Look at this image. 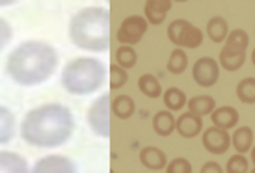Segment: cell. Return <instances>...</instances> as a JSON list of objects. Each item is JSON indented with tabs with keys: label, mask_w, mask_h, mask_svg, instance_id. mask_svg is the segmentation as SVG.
Here are the masks:
<instances>
[{
	"label": "cell",
	"mask_w": 255,
	"mask_h": 173,
	"mask_svg": "<svg viewBox=\"0 0 255 173\" xmlns=\"http://www.w3.org/2000/svg\"><path fill=\"white\" fill-rule=\"evenodd\" d=\"M138 62V54H136L134 47L128 45H121L120 49L116 51V64L123 67V69H132Z\"/></svg>",
	"instance_id": "cell-27"
},
{
	"label": "cell",
	"mask_w": 255,
	"mask_h": 173,
	"mask_svg": "<svg viewBox=\"0 0 255 173\" xmlns=\"http://www.w3.org/2000/svg\"><path fill=\"white\" fill-rule=\"evenodd\" d=\"M175 130L183 138H196L203 130V119L199 115L192 114V112H184L183 115H179L175 121Z\"/></svg>",
	"instance_id": "cell-14"
},
{
	"label": "cell",
	"mask_w": 255,
	"mask_h": 173,
	"mask_svg": "<svg viewBox=\"0 0 255 173\" xmlns=\"http://www.w3.org/2000/svg\"><path fill=\"white\" fill-rule=\"evenodd\" d=\"M110 95L103 93L88 108V125L99 138H110Z\"/></svg>",
	"instance_id": "cell-7"
},
{
	"label": "cell",
	"mask_w": 255,
	"mask_h": 173,
	"mask_svg": "<svg viewBox=\"0 0 255 173\" xmlns=\"http://www.w3.org/2000/svg\"><path fill=\"white\" fill-rule=\"evenodd\" d=\"M11 37H13V28H11V24H9L4 17H0V51H4L7 45H9Z\"/></svg>",
	"instance_id": "cell-30"
},
{
	"label": "cell",
	"mask_w": 255,
	"mask_h": 173,
	"mask_svg": "<svg viewBox=\"0 0 255 173\" xmlns=\"http://www.w3.org/2000/svg\"><path fill=\"white\" fill-rule=\"evenodd\" d=\"M17 134V119L11 110L0 104V145L9 144Z\"/></svg>",
	"instance_id": "cell-15"
},
{
	"label": "cell",
	"mask_w": 255,
	"mask_h": 173,
	"mask_svg": "<svg viewBox=\"0 0 255 173\" xmlns=\"http://www.w3.org/2000/svg\"><path fill=\"white\" fill-rule=\"evenodd\" d=\"M162 99H164V104H166V108L170 110V112H179V110H183L186 106V95H184L183 89H179V87H168L166 91L162 93Z\"/></svg>",
	"instance_id": "cell-24"
},
{
	"label": "cell",
	"mask_w": 255,
	"mask_h": 173,
	"mask_svg": "<svg viewBox=\"0 0 255 173\" xmlns=\"http://www.w3.org/2000/svg\"><path fill=\"white\" fill-rule=\"evenodd\" d=\"M138 87H140V91H142L147 99H156V97L162 95L160 82H158V79H156L155 75H151V73H145V75H142V77L138 79Z\"/></svg>",
	"instance_id": "cell-23"
},
{
	"label": "cell",
	"mask_w": 255,
	"mask_h": 173,
	"mask_svg": "<svg viewBox=\"0 0 255 173\" xmlns=\"http://www.w3.org/2000/svg\"><path fill=\"white\" fill-rule=\"evenodd\" d=\"M149 22L143 15H128L121 21L120 28H118V41L121 45H128V47H134L136 43L142 41V37L147 32Z\"/></svg>",
	"instance_id": "cell-8"
},
{
	"label": "cell",
	"mask_w": 255,
	"mask_h": 173,
	"mask_svg": "<svg viewBox=\"0 0 255 173\" xmlns=\"http://www.w3.org/2000/svg\"><path fill=\"white\" fill-rule=\"evenodd\" d=\"M73 132L75 115L60 102H45L28 110L19 125L22 142L37 149H54L67 144Z\"/></svg>",
	"instance_id": "cell-1"
},
{
	"label": "cell",
	"mask_w": 255,
	"mask_h": 173,
	"mask_svg": "<svg viewBox=\"0 0 255 173\" xmlns=\"http://www.w3.org/2000/svg\"><path fill=\"white\" fill-rule=\"evenodd\" d=\"M237 97L244 104H255V79L246 77L237 84Z\"/></svg>",
	"instance_id": "cell-26"
},
{
	"label": "cell",
	"mask_w": 255,
	"mask_h": 173,
	"mask_svg": "<svg viewBox=\"0 0 255 173\" xmlns=\"http://www.w3.org/2000/svg\"><path fill=\"white\" fill-rule=\"evenodd\" d=\"M58 51L47 41H22L6 58V73L17 86L45 84L58 69Z\"/></svg>",
	"instance_id": "cell-2"
},
{
	"label": "cell",
	"mask_w": 255,
	"mask_h": 173,
	"mask_svg": "<svg viewBox=\"0 0 255 173\" xmlns=\"http://www.w3.org/2000/svg\"><path fill=\"white\" fill-rule=\"evenodd\" d=\"M186 67H188V56H186V52L183 49H173L168 58V71L171 75H183L186 71Z\"/></svg>",
	"instance_id": "cell-25"
},
{
	"label": "cell",
	"mask_w": 255,
	"mask_h": 173,
	"mask_svg": "<svg viewBox=\"0 0 255 173\" xmlns=\"http://www.w3.org/2000/svg\"><path fill=\"white\" fill-rule=\"evenodd\" d=\"M199 173H224V170H222L218 162H205L201 166V172Z\"/></svg>",
	"instance_id": "cell-32"
},
{
	"label": "cell",
	"mask_w": 255,
	"mask_h": 173,
	"mask_svg": "<svg viewBox=\"0 0 255 173\" xmlns=\"http://www.w3.org/2000/svg\"><path fill=\"white\" fill-rule=\"evenodd\" d=\"M171 9V0H145L143 6V17L149 24H162Z\"/></svg>",
	"instance_id": "cell-13"
},
{
	"label": "cell",
	"mask_w": 255,
	"mask_h": 173,
	"mask_svg": "<svg viewBox=\"0 0 255 173\" xmlns=\"http://www.w3.org/2000/svg\"><path fill=\"white\" fill-rule=\"evenodd\" d=\"M128 82V73L127 69L120 67L118 64H112L108 67V84L110 89H120Z\"/></svg>",
	"instance_id": "cell-28"
},
{
	"label": "cell",
	"mask_w": 255,
	"mask_h": 173,
	"mask_svg": "<svg viewBox=\"0 0 255 173\" xmlns=\"http://www.w3.org/2000/svg\"><path fill=\"white\" fill-rule=\"evenodd\" d=\"M207 36H209V39H211L213 43L226 41L227 36H229V26H227L226 19L220 17V15L209 19V22H207Z\"/></svg>",
	"instance_id": "cell-20"
},
{
	"label": "cell",
	"mask_w": 255,
	"mask_h": 173,
	"mask_svg": "<svg viewBox=\"0 0 255 173\" xmlns=\"http://www.w3.org/2000/svg\"><path fill=\"white\" fill-rule=\"evenodd\" d=\"M166 173H192V164L186 159H173L166 166Z\"/></svg>",
	"instance_id": "cell-31"
},
{
	"label": "cell",
	"mask_w": 255,
	"mask_h": 173,
	"mask_svg": "<svg viewBox=\"0 0 255 173\" xmlns=\"http://www.w3.org/2000/svg\"><path fill=\"white\" fill-rule=\"evenodd\" d=\"M248 170H250L248 159L244 155H241V153H237V155H233L231 159L227 160V166H226L227 173H248Z\"/></svg>",
	"instance_id": "cell-29"
},
{
	"label": "cell",
	"mask_w": 255,
	"mask_h": 173,
	"mask_svg": "<svg viewBox=\"0 0 255 173\" xmlns=\"http://www.w3.org/2000/svg\"><path fill=\"white\" fill-rule=\"evenodd\" d=\"M203 147L213 155H224L231 147V136L229 132L218 127H209L201 136Z\"/></svg>",
	"instance_id": "cell-11"
},
{
	"label": "cell",
	"mask_w": 255,
	"mask_h": 173,
	"mask_svg": "<svg viewBox=\"0 0 255 173\" xmlns=\"http://www.w3.org/2000/svg\"><path fill=\"white\" fill-rule=\"evenodd\" d=\"M71 43L88 52H105L110 49V11L101 6L78 9L69 21Z\"/></svg>",
	"instance_id": "cell-3"
},
{
	"label": "cell",
	"mask_w": 255,
	"mask_h": 173,
	"mask_svg": "<svg viewBox=\"0 0 255 173\" xmlns=\"http://www.w3.org/2000/svg\"><path fill=\"white\" fill-rule=\"evenodd\" d=\"M192 79L201 87L214 86L220 79V64L211 56H201L192 67Z\"/></svg>",
	"instance_id": "cell-9"
},
{
	"label": "cell",
	"mask_w": 255,
	"mask_h": 173,
	"mask_svg": "<svg viewBox=\"0 0 255 173\" xmlns=\"http://www.w3.org/2000/svg\"><path fill=\"white\" fill-rule=\"evenodd\" d=\"M110 110H112V114L116 117H120V119H128V117H132L136 110V104H134V99L130 97V95H118L116 99L110 101Z\"/></svg>",
	"instance_id": "cell-19"
},
{
	"label": "cell",
	"mask_w": 255,
	"mask_h": 173,
	"mask_svg": "<svg viewBox=\"0 0 255 173\" xmlns=\"http://www.w3.org/2000/svg\"><path fill=\"white\" fill-rule=\"evenodd\" d=\"M19 0H0V7H7V6H13L17 4Z\"/></svg>",
	"instance_id": "cell-33"
},
{
	"label": "cell",
	"mask_w": 255,
	"mask_h": 173,
	"mask_svg": "<svg viewBox=\"0 0 255 173\" xmlns=\"http://www.w3.org/2000/svg\"><path fill=\"white\" fill-rule=\"evenodd\" d=\"M252 173H255V168H254V170H252Z\"/></svg>",
	"instance_id": "cell-37"
},
{
	"label": "cell",
	"mask_w": 255,
	"mask_h": 173,
	"mask_svg": "<svg viewBox=\"0 0 255 173\" xmlns=\"http://www.w3.org/2000/svg\"><path fill=\"white\" fill-rule=\"evenodd\" d=\"M252 144H254V130L250 127H239L231 136V145L241 155L252 151Z\"/></svg>",
	"instance_id": "cell-21"
},
{
	"label": "cell",
	"mask_w": 255,
	"mask_h": 173,
	"mask_svg": "<svg viewBox=\"0 0 255 173\" xmlns=\"http://www.w3.org/2000/svg\"><path fill=\"white\" fill-rule=\"evenodd\" d=\"M188 104V112L203 117L207 114H213L214 108H216V101L209 95H198V97H192L190 101L186 102Z\"/></svg>",
	"instance_id": "cell-22"
},
{
	"label": "cell",
	"mask_w": 255,
	"mask_h": 173,
	"mask_svg": "<svg viewBox=\"0 0 255 173\" xmlns=\"http://www.w3.org/2000/svg\"><path fill=\"white\" fill-rule=\"evenodd\" d=\"M140 162L147 170H153V172H158V170H164L168 166V159H166V153L158 147H153V145H147L140 151Z\"/></svg>",
	"instance_id": "cell-16"
},
{
	"label": "cell",
	"mask_w": 255,
	"mask_h": 173,
	"mask_svg": "<svg viewBox=\"0 0 255 173\" xmlns=\"http://www.w3.org/2000/svg\"><path fill=\"white\" fill-rule=\"evenodd\" d=\"M171 2H188V0H171Z\"/></svg>",
	"instance_id": "cell-36"
},
{
	"label": "cell",
	"mask_w": 255,
	"mask_h": 173,
	"mask_svg": "<svg viewBox=\"0 0 255 173\" xmlns=\"http://www.w3.org/2000/svg\"><path fill=\"white\" fill-rule=\"evenodd\" d=\"M252 64L255 65V49H254V51H252Z\"/></svg>",
	"instance_id": "cell-35"
},
{
	"label": "cell",
	"mask_w": 255,
	"mask_h": 173,
	"mask_svg": "<svg viewBox=\"0 0 255 173\" xmlns=\"http://www.w3.org/2000/svg\"><path fill=\"white\" fill-rule=\"evenodd\" d=\"M252 164L255 166V147H252Z\"/></svg>",
	"instance_id": "cell-34"
},
{
	"label": "cell",
	"mask_w": 255,
	"mask_h": 173,
	"mask_svg": "<svg viewBox=\"0 0 255 173\" xmlns=\"http://www.w3.org/2000/svg\"><path fill=\"white\" fill-rule=\"evenodd\" d=\"M211 119H213L214 127L224 130H229L237 127L239 123V112L233 108V106H220V108H214V112L211 114Z\"/></svg>",
	"instance_id": "cell-17"
},
{
	"label": "cell",
	"mask_w": 255,
	"mask_h": 173,
	"mask_svg": "<svg viewBox=\"0 0 255 173\" xmlns=\"http://www.w3.org/2000/svg\"><path fill=\"white\" fill-rule=\"evenodd\" d=\"M107 79V67L97 58H75L62 69L60 82L69 95H92L99 91Z\"/></svg>",
	"instance_id": "cell-4"
},
{
	"label": "cell",
	"mask_w": 255,
	"mask_h": 173,
	"mask_svg": "<svg viewBox=\"0 0 255 173\" xmlns=\"http://www.w3.org/2000/svg\"><path fill=\"white\" fill-rule=\"evenodd\" d=\"M168 39L177 49H198L203 43V32L186 19H175L168 26Z\"/></svg>",
	"instance_id": "cell-6"
},
{
	"label": "cell",
	"mask_w": 255,
	"mask_h": 173,
	"mask_svg": "<svg viewBox=\"0 0 255 173\" xmlns=\"http://www.w3.org/2000/svg\"><path fill=\"white\" fill-rule=\"evenodd\" d=\"M30 173H78L77 164L64 155H47L34 162Z\"/></svg>",
	"instance_id": "cell-10"
},
{
	"label": "cell",
	"mask_w": 255,
	"mask_h": 173,
	"mask_svg": "<svg viewBox=\"0 0 255 173\" xmlns=\"http://www.w3.org/2000/svg\"><path fill=\"white\" fill-rule=\"evenodd\" d=\"M175 117L171 114L170 110H160L156 112L155 117H153V130H155L158 136H170L171 132L175 130Z\"/></svg>",
	"instance_id": "cell-18"
},
{
	"label": "cell",
	"mask_w": 255,
	"mask_h": 173,
	"mask_svg": "<svg viewBox=\"0 0 255 173\" xmlns=\"http://www.w3.org/2000/svg\"><path fill=\"white\" fill-rule=\"evenodd\" d=\"M250 45V36L246 30L235 28L233 32H229L226 43L220 51V60L218 64L222 69L233 73L239 71L244 62H246V51Z\"/></svg>",
	"instance_id": "cell-5"
},
{
	"label": "cell",
	"mask_w": 255,
	"mask_h": 173,
	"mask_svg": "<svg viewBox=\"0 0 255 173\" xmlns=\"http://www.w3.org/2000/svg\"><path fill=\"white\" fill-rule=\"evenodd\" d=\"M0 173H30L28 162L19 153L0 149Z\"/></svg>",
	"instance_id": "cell-12"
}]
</instances>
